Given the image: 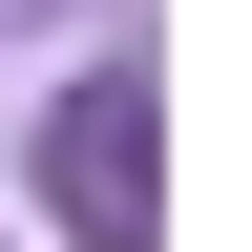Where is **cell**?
Wrapping results in <instances>:
<instances>
[{"instance_id": "obj_1", "label": "cell", "mask_w": 252, "mask_h": 252, "mask_svg": "<svg viewBox=\"0 0 252 252\" xmlns=\"http://www.w3.org/2000/svg\"><path fill=\"white\" fill-rule=\"evenodd\" d=\"M42 189L84 252H147V84H63L42 105Z\"/></svg>"}]
</instances>
